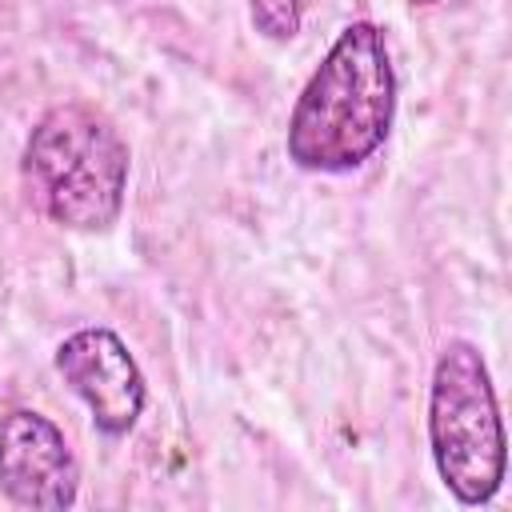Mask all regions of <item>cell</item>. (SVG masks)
Wrapping results in <instances>:
<instances>
[{
	"mask_svg": "<svg viewBox=\"0 0 512 512\" xmlns=\"http://www.w3.org/2000/svg\"><path fill=\"white\" fill-rule=\"evenodd\" d=\"M252 4V24L268 40H292L304 20V0H248Z\"/></svg>",
	"mask_w": 512,
	"mask_h": 512,
	"instance_id": "cell-6",
	"label": "cell"
},
{
	"mask_svg": "<svg viewBox=\"0 0 512 512\" xmlns=\"http://www.w3.org/2000/svg\"><path fill=\"white\" fill-rule=\"evenodd\" d=\"M56 372L88 404V412L104 436L132 432V424L144 408V376L116 332H108V328L72 332L56 348Z\"/></svg>",
	"mask_w": 512,
	"mask_h": 512,
	"instance_id": "cell-5",
	"label": "cell"
},
{
	"mask_svg": "<svg viewBox=\"0 0 512 512\" xmlns=\"http://www.w3.org/2000/svg\"><path fill=\"white\" fill-rule=\"evenodd\" d=\"M0 492L20 508L40 512H60L76 500L80 464L48 416L12 408L0 420Z\"/></svg>",
	"mask_w": 512,
	"mask_h": 512,
	"instance_id": "cell-4",
	"label": "cell"
},
{
	"mask_svg": "<svg viewBox=\"0 0 512 512\" xmlns=\"http://www.w3.org/2000/svg\"><path fill=\"white\" fill-rule=\"evenodd\" d=\"M24 176L44 216L72 232H104L124 204L128 144L104 112L72 100L32 128Z\"/></svg>",
	"mask_w": 512,
	"mask_h": 512,
	"instance_id": "cell-2",
	"label": "cell"
},
{
	"mask_svg": "<svg viewBox=\"0 0 512 512\" xmlns=\"http://www.w3.org/2000/svg\"><path fill=\"white\" fill-rule=\"evenodd\" d=\"M428 440L440 480L460 504H488L504 480L508 444L484 356L468 340H452L432 372Z\"/></svg>",
	"mask_w": 512,
	"mask_h": 512,
	"instance_id": "cell-3",
	"label": "cell"
},
{
	"mask_svg": "<svg viewBox=\"0 0 512 512\" xmlns=\"http://www.w3.org/2000/svg\"><path fill=\"white\" fill-rule=\"evenodd\" d=\"M392 112L396 72L384 32L356 20L308 76L288 120V156L308 172H352L384 144Z\"/></svg>",
	"mask_w": 512,
	"mask_h": 512,
	"instance_id": "cell-1",
	"label": "cell"
},
{
	"mask_svg": "<svg viewBox=\"0 0 512 512\" xmlns=\"http://www.w3.org/2000/svg\"><path fill=\"white\" fill-rule=\"evenodd\" d=\"M412 4H436V0H412Z\"/></svg>",
	"mask_w": 512,
	"mask_h": 512,
	"instance_id": "cell-7",
	"label": "cell"
}]
</instances>
